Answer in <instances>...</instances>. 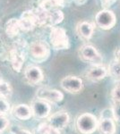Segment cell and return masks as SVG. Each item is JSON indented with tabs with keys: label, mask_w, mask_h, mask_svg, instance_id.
Returning a JSON list of instances; mask_svg holds the SVG:
<instances>
[{
	"label": "cell",
	"mask_w": 120,
	"mask_h": 134,
	"mask_svg": "<svg viewBox=\"0 0 120 134\" xmlns=\"http://www.w3.org/2000/svg\"><path fill=\"white\" fill-rule=\"evenodd\" d=\"M51 46L55 50H64L70 47V40L66 31L62 27H52L49 34Z\"/></svg>",
	"instance_id": "cell-1"
},
{
	"label": "cell",
	"mask_w": 120,
	"mask_h": 134,
	"mask_svg": "<svg viewBox=\"0 0 120 134\" xmlns=\"http://www.w3.org/2000/svg\"><path fill=\"white\" fill-rule=\"evenodd\" d=\"M99 120L91 113L82 114L76 120V128L82 134H92L98 129Z\"/></svg>",
	"instance_id": "cell-2"
},
{
	"label": "cell",
	"mask_w": 120,
	"mask_h": 134,
	"mask_svg": "<svg viewBox=\"0 0 120 134\" xmlns=\"http://www.w3.org/2000/svg\"><path fill=\"white\" fill-rule=\"evenodd\" d=\"M29 53L32 59L38 63H41L49 58L50 55V48L46 42L38 40V41L32 42L30 45Z\"/></svg>",
	"instance_id": "cell-3"
},
{
	"label": "cell",
	"mask_w": 120,
	"mask_h": 134,
	"mask_svg": "<svg viewBox=\"0 0 120 134\" xmlns=\"http://www.w3.org/2000/svg\"><path fill=\"white\" fill-rule=\"evenodd\" d=\"M60 85L65 91L72 93V94H77L82 91V88H84V81L79 77L69 75V76H65L61 80Z\"/></svg>",
	"instance_id": "cell-4"
},
{
	"label": "cell",
	"mask_w": 120,
	"mask_h": 134,
	"mask_svg": "<svg viewBox=\"0 0 120 134\" xmlns=\"http://www.w3.org/2000/svg\"><path fill=\"white\" fill-rule=\"evenodd\" d=\"M96 23L102 30H110L115 26L117 23L115 14L109 10H102L96 15Z\"/></svg>",
	"instance_id": "cell-5"
},
{
	"label": "cell",
	"mask_w": 120,
	"mask_h": 134,
	"mask_svg": "<svg viewBox=\"0 0 120 134\" xmlns=\"http://www.w3.org/2000/svg\"><path fill=\"white\" fill-rule=\"evenodd\" d=\"M36 96L39 99L46 102L56 104L64 99V94L58 90H51L48 88H40L37 90Z\"/></svg>",
	"instance_id": "cell-6"
},
{
	"label": "cell",
	"mask_w": 120,
	"mask_h": 134,
	"mask_svg": "<svg viewBox=\"0 0 120 134\" xmlns=\"http://www.w3.org/2000/svg\"><path fill=\"white\" fill-rule=\"evenodd\" d=\"M70 116L67 112L59 111L50 115L48 120V124L56 131H61L68 125Z\"/></svg>",
	"instance_id": "cell-7"
},
{
	"label": "cell",
	"mask_w": 120,
	"mask_h": 134,
	"mask_svg": "<svg viewBox=\"0 0 120 134\" xmlns=\"http://www.w3.org/2000/svg\"><path fill=\"white\" fill-rule=\"evenodd\" d=\"M19 24L22 31H29L38 27V18L35 11H25L19 19Z\"/></svg>",
	"instance_id": "cell-8"
},
{
	"label": "cell",
	"mask_w": 120,
	"mask_h": 134,
	"mask_svg": "<svg viewBox=\"0 0 120 134\" xmlns=\"http://www.w3.org/2000/svg\"><path fill=\"white\" fill-rule=\"evenodd\" d=\"M32 115H34L38 119H45L49 115L51 111V107L49 104L44 100L37 98L32 102L30 105Z\"/></svg>",
	"instance_id": "cell-9"
},
{
	"label": "cell",
	"mask_w": 120,
	"mask_h": 134,
	"mask_svg": "<svg viewBox=\"0 0 120 134\" xmlns=\"http://www.w3.org/2000/svg\"><path fill=\"white\" fill-rule=\"evenodd\" d=\"M79 54L80 57L86 62L100 64L102 60L97 49L93 46H91V45H84L82 47H80Z\"/></svg>",
	"instance_id": "cell-10"
},
{
	"label": "cell",
	"mask_w": 120,
	"mask_h": 134,
	"mask_svg": "<svg viewBox=\"0 0 120 134\" xmlns=\"http://www.w3.org/2000/svg\"><path fill=\"white\" fill-rule=\"evenodd\" d=\"M43 78L42 70L38 66H28L24 70V79L30 85H37L43 81Z\"/></svg>",
	"instance_id": "cell-11"
},
{
	"label": "cell",
	"mask_w": 120,
	"mask_h": 134,
	"mask_svg": "<svg viewBox=\"0 0 120 134\" xmlns=\"http://www.w3.org/2000/svg\"><path fill=\"white\" fill-rule=\"evenodd\" d=\"M10 59L12 67L14 68V70L17 71V72H20L25 59L24 52H23L19 48L13 49L10 52Z\"/></svg>",
	"instance_id": "cell-12"
},
{
	"label": "cell",
	"mask_w": 120,
	"mask_h": 134,
	"mask_svg": "<svg viewBox=\"0 0 120 134\" xmlns=\"http://www.w3.org/2000/svg\"><path fill=\"white\" fill-rule=\"evenodd\" d=\"M108 74V70L105 66H95L91 68L86 72V78L91 81H99L103 80Z\"/></svg>",
	"instance_id": "cell-13"
},
{
	"label": "cell",
	"mask_w": 120,
	"mask_h": 134,
	"mask_svg": "<svg viewBox=\"0 0 120 134\" xmlns=\"http://www.w3.org/2000/svg\"><path fill=\"white\" fill-rule=\"evenodd\" d=\"M13 114L15 118L23 121L29 120L32 116V109L29 105H25V104H20V105H15L13 109Z\"/></svg>",
	"instance_id": "cell-14"
},
{
	"label": "cell",
	"mask_w": 120,
	"mask_h": 134,
	"mask_svg": "<svg viewBox=\"0 0 120 134\" xmlns=\"http://www.w3.org/2000/svg\"><path fill=\"white\" fill-rule=\"evenodd\" d=\"M98 129L102 134H115L116 124L111 118H101L98 124Z\"/></svg>",
	"instance_id": "cell-15"
},
{
	"label": "cell",
	"mask_w": 120,
	"mask_h": 134,
	"mask_svg": "<svg viewBox=\"0 0 120 134\" xmlns=\"http://www.w3.org/2000/svg\"><path fill=\"white\" fill-rule=\"evenodd\" d=\"M77 33L81 38L84 40H90L93 34L94 28L91 23L88 21H81L77 25Z\"/></svg>",
	"instance_id": "cell-16"
},
{
	"label": "cell",
	"mask_w": 120,
	"mask_h": 134,
	"mask_svg": "<svg viewBox=\"0 0 120 134\" xmlns=\"http://www.w3.org/2000/svg\"><path fill=\"white\" fill-rule=\"evenodd\" d=\"M65 5V0H39V9L44 11L56 10Z\"/></svg>",
	"instance_id": "cell-17"
},
{
	"label": "cell",
	"mask_w": 120,
	"mask_h": 134,
	"mask_svg": "<svg viewBox=\"0 0 120 134\" xmlns=\"http://www.w3.org/2000/svg\"><path fill=\"white\" fill-rule=\"evenodd\" d=\"M20 31H21V28H20V24H19V20L13 18L6 21V32L7 33L8 36H10V37L16 36Z\"/></svg>",
	"instance_id": "cell-18"
},
{
	"label": "cell",
	"mask_w": 120,
	"mask_h": 134,
	"mask_svg": "<svg viewBox=\"0 0 120 134\" xmlns=\"http://www.w3.org/2000/svg\"><path fill=\"white\" fill-rule=\"evenodd\" d=\"M37 134H59V131L52 128L48 122L41 124L36 131Z\"/></svg>",
	"instance_id": "cell-19"
},
{
	"label": "cell",
	"mask_w": 120,
	"mask_h": 134,
	"mask_svg": "<svg viewBox=\"0 0 120 134\" xmlns=\"http://www.w3.org/2000/svg\"><path fill=\"white\" fill-rule=\"evenodd\" d=\"M12 94V88L10 84L3 81L2 78H0V96L2 97H9Z\"/></svg>",
	"instance_id": "cell-20"
},
{
	"label": "cell",
	"mask_w": 120,
	"mask_h": 134,
	"mask_svg": "<svg viewBox=\"0 0 120 134\" xmlns=\"http://www.w3.org/2000/svg\"><path fill=\"white\" fill-rule=\"evenodd\" d=\"M108 72H109L111 76L120 79V63L117 61L111 63L109 67H108Z\"/></svg>",
	"instance_id": "cell-21"
},
{
	"label": "cell",
	"mask_w": 120,
	"mask_h": 134,
	"mask_svg": "<svg viewBox=\"0 0 120 134\" xmlns=\"http://www.w3.org/2000/svg\"><path fill=\"white\" fill-rule=\"evenodd\" d=\"M10 110V105L5 97L0 96V115H5Z\"/></svg>",
	"instance_id": "cell-22"
},
{
	"label": "cell",
	"mask_w": 120,
	"mask_h": 134,
	"mask_svg": "<svg viewBox=\"0 0 120 134\" xmlns=\"http://www.w3.org/2000/svg\"><path fill=\"white\" fill-rule=\"evenodd\" d=\"M111 98L115 102H120V81L116 84L114 88L111 91Z\"/></svg>",
	"instance_id": "cell-23"
},
{
	"label": "cell",
	"mask_w": 120,
	"mask_h": 134,
	"mask_svg": "<svg viewBox=\"0 0 120 134\" xmlns=\"http://www.w3.org/2000/svg\"><path fill=\"white\" fill-rule=\"evenodd\" d=\"M112 113L115 121L120 122V102H115L112 107Z\"/></svg>",
	"instance_id": "cell-24"
},
{
	"label": "cell",
	"mask_w": 120,
	"mask_h": 134,
	"mask_svg": "<svg viewBox=\"0 0 120 134\" xmlns=\"http://www.w3.org/2000/svg\"><path fill=\"white\" fill-rule=\"evenodd\" d=\"M9 125V121L4 115H0V134L3 132Z\"/></svg>",
	"instance_id": "cell-25"
},
{
	"label": "cell",
	"mask_w": 120,
	"mask_h": 134,
	"mask_svg": "<svg viewBox=\"0 0 120 134\" xmlns=\"http://www.w3.org/2000/svg\"><path fill=\"white\" fill-rule=\"evenodd\" d=\"M12 134H32V133H30L29 131H27V130H23V129L14 127V128L12 129Z\"/></svg>",
	"instance_id": "cell-26"
},
{
	"label": "cell",
	"mask_w": 120,
	"mask_h": 134,
	"mask_svg": "<svg viewBox=\"0 0 120 134\" xmlns=\"http://www.w3.org/2000/svg\"><path fill=\"white\" fill-rule=\"evenodd\" d=\"M117 0H100L101 2V5L104 8H108L110 7L112 5H114Z\"/></svg>",
	"instance_id": "cell-27"
},
{
	"label": "cell",
	"mask_w": 120,
	"mask_h": 134,
	"mask_svg": "<svg viewBox=\"0 0 120 134\" xmlns=\"http://www.w3.org/2000/svg\"><path fill=\"white\" fill-rule=\"evenodd\" d=\"M74 1H75V3L76 4V5H84V4L86 3L88 0H74Z\"/></svg>",
	"instance_id": "cell-28"
},
{
	"label": "cell",
	"mask_w": 120,
	"mask_h": 134,
	"mask_svg": "<svg viewBox=\"0 0 120 134\" xmlns=\"http://www.w3.org/2000/svg\"><path fill=\"white\" fill-rule=\"evenodd\" d=\"M116 60L115 61H117V62H118L120 63V48L118 49V50H117V52H116Z\"/></svg>",
	"instance_id": "cell-29"
}]
</instances>
